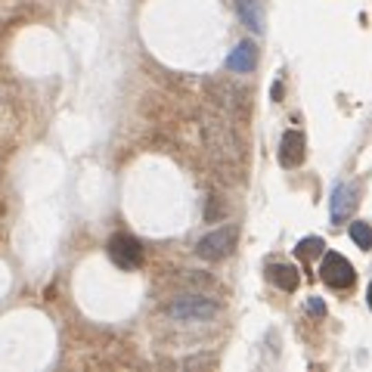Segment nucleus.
<instances>
[{"mask_svg": "<svg viewBox=\"0 0 372 372\" xmlns=\"http://www.w3.org/2000/svg\"><path fill=\"white\" fill-rule=\"evenodd\" d=\"M320 279L332 289H351L357 273H353V264L347 258H341L338 251H326L320 264Z\"/></svg>", "mask_w": 372, "mask_h": 372, "instance_id": "f257e3e1", "label": "nucleus"}, {"mask_svg": "<svg viewBox=\"0 0 372 372\" xmlns=\"http://www.w3.org/2000/svg\"><path fill=\"white\" fill-rule=\"evenodd\" d=\"M109 258L115 260V267H121V270H136V267L143 264L140 239L130 233H115L109 239Z\"/></svg>", "mask_w": 372, "mask_h": 372, "instance_id": "f03ea898", "label": "nucleus"}, {"mask_svg": "<svg viewBox=\"0 0 372 372\" xmlns=\"http://www.w3.org/2000/svg\"><path fill=\"white\" fill-rule=\"evenodd\" d=\"M167 316L174 320H211L217 316V304L211 298H198V295H186V298H177V301L167 304Z\"/></svg>", "mask_w": 372, "mask_h": 372, "instance_id": "7ed1b4c3", "label": "nucleus"}, {"mask_svg": "<svg viewBox=\"0 0 372 372\" xmlns=\"http://www.w3.org/2000/svg\"><path fill=\"white\" fill-rule=\"evenodd\" d=\"M236 227H220V229H214V233H208V236H202L198 239V245H196V254L198 258H205V260H220V258H227L229 251L236 248Z\"/></svg>", "mask_w": 372, "mask_h": 372, "instance_id": "20e7f679", "label": "nucleus"}, {"mask_svg": "<svg viewBox=\"0 0 372 372\" xmlns=\"http://www.w3.org/2000/svg\"><path fill=\"white\" fill-rule=\"evenodd\" d=\"M357 208V186L353 183H335L332 189V223H341Z\"/></svg>", "mask_w": 372, "mask_h": 372, "instance_id": "39448f33", "label": "nucleus"}, {"mask_svg": "<svg viewBox=\"0 0 372 372\" xmlns=\"http://www.w3.org/2000/svg\"><path fill=\"white\" fill-rule=\"evenodd\" d=\"M304 161V134L301 130H285L282 143H279V165L298 167Z\"/></svg>", "mask_w": 372, "mask_h": 372, "instance_id": "423d86ee", "label": "nucleus"}, {"mask_svg": "<svg viewBox=\"0 0 372 372\" xmlns=\"http://www.w3.org/2000/svg\"><path fill=\"white\" fill-rule=\"evenodd\" d=\"M258 65V47L251 41L236 43V50L227 56V68L229 72H251Z\"/></svg>", "mask_w": 372, "mask_h": 372, "instance_id": "0eeeda50", "label": "nucleus"}, {"mask_svg": "<svg viewBox=\"0 0 372 372\" xmlns=\"http://www.w3.org/2000/svg\"><path fill=\"white\" fill-rule=\"evenodd\" d=\"M267 279L273 285H279L282 291H295L298 282H301V276H298V270L291 264H270L267 267Z\"/></svg>", "mask_w": 372, "mask_h": 372, "instance_id": "6e6552de", "label": "nucleus"}, {"mask_svg": "<svg viewBox=\"0 0 372 372\" xmlns=\"http://www.w3.org/2000/svg\"><path fill=\"white\" fill-rule=\"evenodd\" d=\"M236 10H239L242 22L251 31H264V16H260V0H236Z\"/></svg>", "mask_w": 372, "mask_h": 372, "instance_id": "1a4fd4ad", "label": "nucleus"}, {"mask_svg": "<svg viewBox=\"0 0 372 372\" xmlns=\"http://www.w3.org/2000/svg\"><path fill=\"white\" fill-rule=\"evenodd\" d=\"M326 251V242L320 239V236H307V239H301L298 242V248H295V254L304 260V264H310V260L316 258V254H322Z\"/></svg>", "mask_w": 372, "mask_h": 372, "instance_id": "9d476101", "label": "nucleus"}, {"mask_svg": "<svg viewBox=\"0 0 372 372\" xmlns=\"http://www.w3.org/2000/svg\"><path fill=\"white\" fill-rule=\"evenodd\" d=\"M351 239L357 242L360 248H369L372 245V227L366 220H353L351 223Z\"/></svg>", "mask_w": 372, "mask_h": 372, "instance_id": "9b49d317", "label": "nucleus"}, {"mask_svg": "<svg viewBox=\"0 0 372 372\" xmlns=\"http://www.w3.org/2000/svg\"><path fill=\"white\" fill-rule=\"evenodd\" d=\"M307 310L313 316H326V304H322V298H316V295L307 298Z\"/></svg>", "mask_w": 372, "mask_h": 372, "instance_id": "f8f14e48", "label": "nucleus"}, {"mask_svg": "<svg viewBox=\"0 0 372 372\" xmlns=\"http://www.w3.org/2000/svg\"><path fill=\"white\" fill-rule=\"evenodd\" d=\"M279 96H282V84L276 81V84H273V99H279Z\"/></svg>", "mask_w": 372, "mask_h": 372, "instance_id": "ddd939ff", "label": "nucleus"}, {"mask_svg": "<svg viewBox=\"0 0 372 372\" xmlns=\"http://www.w3.org/2000/svg\"><path fill=\"white\" fill-rule=\"evenodd\" d=\"M366 301H369V307H372V282H369V291H366Z\"/></svg>", "mask_w": 372, "mask_h": 372, "instance_id": "4468645a", "label": "nucleus"}]
</instances>
